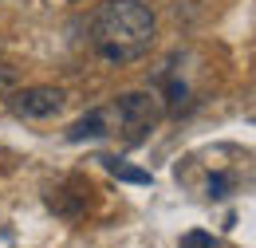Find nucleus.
I'll list each match as a JSON object with an SVG mask.
<instances>
[{
    "instance_id": "1a4fd4ad",
    "label": "nucleus",
    "mask_w": 256,
    "mask_h": 248,
    "mask_svg": "<svg viewBox=\"0 0 256 248\" xmlns=\"http://www.w3.org/2000/svg\"><path fill=\"white\" fill-rule=\"evenodd\" d=\"M228 189H232V178H228V174H213V178H209V197H228Z\"/></svg>"
},
{
    "instance_id": "9d476101",
    "label": "nucleus",
    "mask_w": 256,
    "mask_h": 248,
    "mask_svg": "<svg viewBox=\"0 0 256 248\" xmlns=\"http://www.w3.org/2000/svg\"><path fill=\"white\" fill-rule=\"evenodd\" d=\"M182 244H186V248H217V240H213L209 232H190Z\"/></svg>"
},
{
    "instance_id": "0eeeda50",
    "label": "nucleus",
    "mask_w": 256,
    "mask_h": 248,
    "mask_svg": "<svg viewBox=\"0 0 256 248\" xmlns=\"http://www.w3.org/2000/svg\"><path fill=\"white\" fill-rule=\"evenodd\" d=\"M166 98H170V114H178L186 106V98H190V87L174 79V83H166Z\"/></svg>"
},
{
    "instance_id": "f03ea898",
    "label": "nucleus",
    "mask_w": 256,
    "mask_h": 248,
    "mask_svg": "<svg viewBox=\"0 0 256 248\" xmlns=\"http://www.w3.org/2000/svg\"><path fill=\"white\" fill-rule=\"evenodd\" d=\"M110 110H114V118H118V126L126 130V138L130 142H138L150 126L162 118V98L154 91H126V94H118L114 102H110Z\"/></svg>"
},
{
    "instance_id": "423d86ee",
    "label": "nucleus",
    "mask_w": 256,
    "mask_h": 248,
    "mask_svg": "<svg viewBox=\"0 0 256 248\" xmlns=\"http://www.w3.org/2000/svg\"><path fill=\"white\" fill-rule=\"evenodd\" d=\"M87 193H91V189H87ZM87 193H75V197H67V189H56V193H52V197H48V205H52V209H56V213H64V217H83V213H87Z\"/></svg>"
},
{
    "instance_id": "20e7f679",
    "label": "nucleus",
    "mask_w": 256,
    "mask_h": 248,
    "mask_svg": "<svg viewBox=\"0 0 256 248\" xmlns=\"http://www.w3.org/2000/svg\"><path fill=\"white\" fill-rule=\"evenodd\" d=\"M118 130V118L110 106H98V110H87L79 122L67 126V142H95V138H106Z\"/></svg>"
},
{
    "instance_id": "39448f33",
    "label": "nucleus",
    "mask_w": 256,
    "mask_h": 248,
    "mask_svg": "<svg viewBox=\"0 0 256 248\" xmlns=\"http://www.w3.org/2000/svg\"><path fill=\"white\" fill-rule=\"evenodd\" d=\"M98 162H102V170H106L110 178H118V182H126V186H150V182H154L150 170H138V166H130V162H122V158L102 154Z\"/></svg>"
},
{
    "instance_id": "9b49d317",
    "label": "nucleus",
    "mask_w": 256,
    "mask_h": 248,
    "mask_svg": "<svg viewBox=\"0 0 256 248\" xmlns=\"http://www.w3.org/2000/svg\"><path fill=\"white\" fill-rule=\"evenodd\" d=\"M182 248H186V244H182Z\"/></svg>"
},
{
    "instance_id": "f257e3e1",
    "label": "nucleus",
    "mask_w": 256,
    "mask_h": 248,
    "mask_svg": "<svg viewBox=\"0 0 256 248\" xmlns=\"http://www.w3.org/2000/svg\"><path fill=\"white\" fill-rule=\"evenodd\" d=\"M158 20L146 0H102L91 16V44L98 60L130 63L154 48Z\"/></svg>"
},
{
    "instance_id": "7ed1b4c3",
    "label": "nucleus",
    "mask_w": 256,
    "mask_h": 248,
    "mask_svg": "<svg viewBox=\"0 0 256 248\" xmlns=\"http://www.w3.org/2000/svg\"><path fill=\"white\" fill-rule=\"evenodd\" d=\"M8 114L12 118H52L67 106V94L60 87H48V83H36V87H16V91L4 98Z\"/></svg>"
},
{
    "instance_id": "6e6552de",
    "label": "nucleus",
    "mask_w": 256,
    "mask_h": 248,
    "mask_svg": "<svg viewBox=\"0 0 256 248\" xmlns=\"http://www.w3.org/2000/svg\"><path fill=\"white\" fill-rule=\"evenodd\" d=\"M16 83H20V71L12 63H0V98H8V94L16 91Z\"/></svg>"
}]
</instances>
